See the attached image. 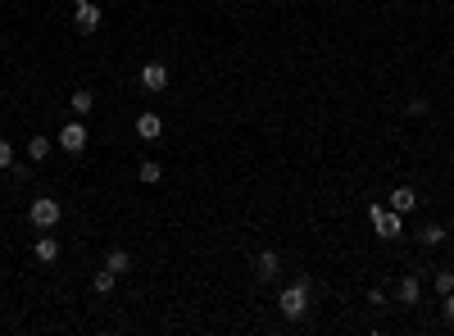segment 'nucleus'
<instances>
[{"label": "nucleus", "mask_w": 454, "mask_h": 336, "mask_svg": "<svg viewBox=\"0 0 454 336\" xmlns=\"http://www.w3.org/2000/svg\"><path fill=\"white\" fill-rule=\"evenodd\" d=\"M318 286L309 282V277H300L295 286H286L282 295H277V309H282V318H291V323H300L305 314H309V295H314Z\"/></svg>", "instance_id": "1"}, {"label": "nucleus", "mask_w": 454, "mask_h": 336, "mask_svg": "<svg viewBox=\"0 0 454 336\" xmlns=\"http://www.w3.org/2000/svg\"><path fill=\"white\" fill-rule=\"evenodd\" d=\"M27 218H32V227L51 232V227L64 218V209H60V200H55V196H36L32 205H27Z\"/></svg>", "instance_id": "2"}, {"label": "nucleus", "mask_w": 454, "mask_h": 336, "mask_svg": "<svg viewBox=\"0 0 454 336\" xmlns=\"http://www.w3.org/2000/svg\"><path fill=\"white\" fill-rule=\"evenodd\" d=\"M368 218L373 227H378V236H386V241H395L404 227V214H395V209H382V205H368Z\"/></svg>", "instance_id": "3"}, {"label": "nucleus", "mask_w": 454, "mask_h": 336, "mask_svg": "<svg viewBox=\"0 0 454 336\" xmlns=\"http://www.w3.org/2000/svg\"><path fill=\"white\" fill-rule=\"evenodd\" d=\"M73 27L82 36H91L95 27H100V5H95V0H77L73 5Z\"/></svg>", "instance_id": "4"}, {"label": "nucleus", "mask_w": 454, "mask_h": 336, "mask_svg": "<svg viewBox=\"0 0 454 336\" xmlns=\"http://www.w3.org/2000/svg\"><path fill=\"white\" fill-rule=\"evenodd\" d=\"M277 273H282V255H277V250H259L255 277H259V282H277Z\"/></svg>", "instance_id": "5"}, {"label": "nucleus", "mask_w": 454, "mask_h": 336, "mask_svg": "<svg viewBox=\"0 0 454 336\" xmlns=\"http://www.w3.org/2000/svg\"><path fill=\"white\" fill-rule=\"evenodd\" d=\"M60 146L69 150V155H82V150H86V123H64Z\"/></svg>", "instance_id": "6"}, {"label": "nucleus", "mask_w": 454, "mask_h": 336, "mask_svg": "<svg viewBox=\"0 0 454 336\" xmlns=\"http://www.w3.org/2000/svg\"><path fill=\"white\" fill-rule=\"evenodd\" d=\"M141 86H146V91H154V95H159V91H168V69H163L159 60L146 64V69H141Z\"/></svg>", "instance_id": "7"}, {"label": "nucleus", "mask_w": 454, "mask_h": 336, "mask_svg": "<svg viewBox=\"0 0 454 336\" xmlns=\"http://www.w3.org/2000/svg\"><path fill=\"white\" fill-rule=\"evenodd\" d=\"M391 209L395 214H413V209H418V191L413 187H395L391 191Z\"/></svg>", "instance_id": "8"}, {"label": "nucleus", "mask_w": 454, "mask_h": 336, "mask_svg": "<svg viewBox=\"0 0 454 336\" xmlns=\"http://www.w3.org/2000/svg\"><path fill=\"white\" fill-rule=\"evenodd\" d=\"M159 132H163V119H159V114H137V137L141 141H154Z\"/></svg>", "instance_id": "9"}, {"label": "nucleus", "mask_w": 454, "mask_h": 336, "mask_svg": "<svg viewBox=\"0 0 454 336\" xmlns=\"http://www.w3.org/2000/svg\"><path fill=\"white\" fill-rule=\"evenodd\" d=\"M69 105H73V114H77V119H86V114L95 109V91H91V86H77Z\"/></svg>", "instance_id": "10"}, {"label": "nucleus", "mask_w": 454, "mask_h": 336, "mask_svg": "<svg viewBox=\"0 0 454 336\" xmlns=\"http://www.w3.org/2000/svg\"><path fill=\"white\" fill-rule=\"evenodd\" d=\"M395 295H400V304H418V295H422V282H418V277H400V291H395Z\"/></svg>", "instance_id": "11"}, {"label": "nucleus", "mask_w": 454, "mask_h": 336, "mask_svg": "<svg viewBox=\"0 0 454 336\" xmlns=\"http://www.w3.org/2000/svg\"><path fill=\"white\" fill-rule=\"evenodd\" d=\"M32 255L41 259V264H55V259H60V241H55V236H41V241L32 246Z\"/></svg>", "instance_id": "12"}, {"label": "nucleus", "mask_w": 454, "mask_h": 336, "mask_svg": "<svg viewBox=\"0 0 454 336\" xmlns=\"http://www.w3.org/2000/svg\"><path fill=\"white\" fill-rule=\"evenodd\" d=\"M418 241L432 250V246H441V241H446V227H441V223H422V227H418Z\"/></svg>", "instance_id": "13"}, {"label": "nucleus", "mask_w": 454, "mask_h": 336, "mask_svg": "<svg viewBox=\"0 0 454 336\" xmlns=\"http://www.w3.org/2000/svg\"><path fill=\"white\" fill-rule=\"evenodd\" d=\"M114 282H119V273L114 268H100V273L91 277V286H95V295H109L114 291Z\"/></svg>", "instance_id": "14"}, {"label": "nucleus", "mask_w": 454, "mask_h": 336, "mask_svg": "<svg viewBox=\"0 0 454 336\" xmlns=\"http://www.w3.org/2000/svg\"><path fill=\"white\" fill-rule=\"evenodd\" d=\"M105 268H114V273H128V268H132V255L128 250H109V255H105Z\"/></svg>", "instance_id": "15"}, {"label": "nucleus", "mask_w": 454, "mask_h": 336, "mask_svg": "<svg viewBox=\"0 0 454 336\" xmlns=\"http://www.w3.org/2000/svg\"><path fill=\"white\" fill-rule=\"evenodd\" d=\"M137 177H141V182H146V187H154V182H159V177H163V168H159V164H154V159H141V168H137Z\"/></svg>", "instance_id": "16"}, {"label": "nucleus", "mask_w": 454, "mask_h": 336, "mask_svg": "<svg viewBox=\"0 0 454 336\" xmlns=\"http://www.w3.org/2000/svg\"><path fill=\"white\" fill-rule=\"evenodd\" d=\"M27 159H36V164H41V159H51V141H46V137H32V141H27Z\"/></svg>", "instance_id": "17"}, {"label": "nucleus", "mask_w": 454, "mask_h": 336, "mask_svg": "<svg viewBox=\"0 0 454 336\" xmlns=\"http://www.w3.org/2000/svg\"><path fill=\"white\" fill-rule=\"evenodd\" d=\"M432 282H436V291H441V295H450V291H454V273H450V268H441V273L432 277Z\"/></svg>", "instance_id": "18"}, {"label": "nucleus", "mask_w": 454, "mask_h": 336, "mask_svg": "<svg viewBox=\"0 0 454 336\" xmlns=\"http://www.w3.org/2000/svg\"><path fill=\"white\" fill-rule=\"evenodd\" d=\"M404 109H409L413 119H422V114H427V100H422V95H409V105H404Z\"/></svg>", "instance_id": "19"}, {"label": "nucleus", "mask_w": 454, "mask_h": 336, "mask_svg": "<svg viewBox=\"0 0 454 336\" xmlns=\"http://www.w3.org/2000/svg\"><path fill=\"white\" fill-rule=\"evenodd\" d=\"M0 168H14V146L9 141H0Z\"/></svg>", "instance_id": "20"}, {"label": "nucleus", "mask_w": 454, "mask_h": 336, "mask_svg": "<svg viewBox=\"0 0 454 336\" xmlns=\"http://www.w3.org/2000/svg\"><path fill=\"white\" fill-rule=\"evenodd\" d=\"M441 300H446V323H454V291H450V295H441Z\"/></svg>", "instance_id": "21"}]
</instances>
